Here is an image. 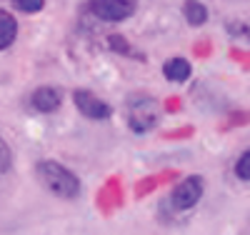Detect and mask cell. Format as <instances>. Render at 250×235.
I'll list each match as a JSON object with an SVG mask.
<instances>
[{
    "label": "cell",
    "mask_w": 250,
    "mask_h": 235,
    "mask_svg": "<svg viewBox=\"0 0 250 235\" xmlns=\"http://www.w3.org/2000/svg\"><path fill=\"white\" fill-rule=\"evenodd\" d=\"M15 5L23 13H38L45 8V0H15Z\"/></svg>",
    "instance_id": "obj_13"
},
{
    "label": "cell",
    "mask_w": 250,
    "mask_h": 235,
    "mask_svg": "<svg viewBox=\"0 0 250 235\" xmlns=\"http://www.w3.org/2000/svg\"><path fill=\"white\" fill-rule=\"evenodd\" d=\"M13 165V153H10V148L5 143V138L0 135V173H8Z\"/></svg>",
    "instance_id": "obj_12"
},
{
    "label": "cell",
    "mask_w": 250,
    "mask_h": 235,
    "mask_svg": "<svg viewBox=\"0 0 250 235\" xmlns=\"http://www.w3.org/2000/svg\"><path fill=\"white\" fill-rule=\"evenodd\" d=\"M160 120V105L150 95H133L128 100V125L133 133H150Z\"/></svg>",
    "instance_id": "obj_2"
},
{
    "label": "cell",
    "mask_w": 250,
    "mask_h": 235,
    "mask_svg": "<svg viewBox=\"0 0 250 235\" xmlns=\"http://www.w3.org/2000/svg\"><path fill=\"white\" fill-rule=\"evenodd\" d=\"M190 73H193V68H190V63H188L185 58H170L163 65V75L168 78L170 83H185L188 78H190Z\"/></svg>",
    "instance_id": "obj_7"
},
{
    "label": "cell",
    "mask_w": 250,
    "mask_h": 235,
    "mask_svg": "<svg viewBox=\"0 0 250 235\" xmlns=\"http://www.w3.org/2000/svg\"><path fill=\"white\" fill-rule=\"evenodd\" d=\"M108 43H110V45H113V50H115V53H123V55H130V58H140L138 53H133V50H130V45H128V40H125V38H120V35H110V38H108Z\"/></svg>",
    "instance_id": "obj_11"
},
{
    "label": "cell",
    "mask_w": 250,
    "mask_h": 235,
    "mask_svg": "<svg viewBox=\"0 0 250 235\" xmlns=\"http://www.w3.org/2000/svg\"><path fill=\"white\" fill-rule=\"evenodd\" d=\"M35 173H38V180L43 183L48 188V193H53L55 198L75 200L80 195V180L65 165H60L55 160H40L35 165Z\"/></svg>",
    "instance_id": "obj_1"
},
{
    "label": "cell",
    "mask_w": 250,
    "mask_h": 235,
    "mask_svg": "<svg viewBox=\"0 0 250 235\" xmlns=\"http://www.w3.org/2000/svg\"><path fill=\"white\" fill-rule=\"evenodd\" d=\"M15 38H18V20L8 10H0V50L10 48Z\"/></svg>",
    "instance_id": "obj_8"
},
{
    "label": "cell",
    "mask_w": 250,
    "mask_h": 235,
    "mask_svg": "<svg viewBox=\"0 0 250 235\" xmlns=\"http://www.w3.org/2000/svg\"><path fill=\"white\" fill-rule=\"evenodd\" d=\"M60 103H62V93L53 88V85H40L30 95V105L38 113H55L60 108Z\"/></svg>",
    "instance_id": "obj_6"
},
{
    "label": "cell",
    "mask_w": 250,
    "mask_h": 235,
    "mask_svg": "<svg viewBox=\"0 0 250 235\" xmlns=\"http://www.w3.org/2000/svg\"><path fill=\"white\" fill-rule=\"evenodd\" d=\"M203 190H205V183H203L200 175H188L185 180H180L173 188L170 203H173L175 210H190V208H195L200 203Z\"/></svg>",
    "instance_id": "obj_3"
},
{
    "label": "cell",
    "mask_w": 250,
    "mask_h": 235,
    "mask_svg": "<svg viewBox=\"0 0 250 235\" xmlns=\"http://www.w3.org/2000/svg\"><path fill=\"white\" fill-rule=\"evenodd\" d=\"M235 175L245 183H250V148L235 160Z\"/></svg>",
    "instance_id": "obj_10"
},
{
    "label": "cell",
    "mask_w": 250,
    "mask_h": 235,
    "mask_svg": "<svg viewBox=\"0 0 250 235\" xmlns=\"http://www.w3.org/2000/svg\"><path fill=\"white\" fill-rule=\"evenodd\" d=\"M183 15L193 28H200L208 23V8L200 3V0H185L183 3Z\"/></svg>",
    "instance_id": "obj_9"
},
{
    "label": "cell",
    "mask_w": 250,
    "mask_h": 235,
    "mask_svg": "<svg viewBox=\"0 0 250 235\" xmlns=\"http://www.w3.org/2000/svg\"><path fill=\"white\" fill-rule=\"evenodd\" d=\"M90 13L105 23H123L135 13L133 0H90Z\"/></svg>",
    "instance_id": "obj_4"
},
{
    "label": "cell",
    "mask_w": 250,
    "mask_h": 235,
    "mask_svg": "<svg viewBox=\"0 0 250 235\" xmlns=\"http://www.w3.org/2000/svg\"><path fill=\"white\" fill-rule=\"evenodd\" d=\"M73 103H75V108L85 118H90V120H108L113 115L110 105L105 100H100L95 93L85 90V88H80V90L73 93Z\"/></svg>",
    "instance_id": "obj_5"
}]
</instances>
